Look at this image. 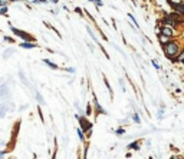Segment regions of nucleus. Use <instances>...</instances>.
Returning a JSON list of instances; mask_svg holds the SVG:
<instances>
[{"label":"nucleus","instance_id":"obj_6","mask_svg":"<svg viewBox=\"0 0 184 159\" xmlns=\"http://www.w3.org/2000/svg\"><path fill=\"white\" fill-rule=\"evenodd\" d=\"M158 42H160V45L164 48L167 43L171 42V37L170 36H166V34H163V33H158Z\"/></svg>","mask_w":184,"mask_h":159},{"label":"nucleus","instance_id":"obj_25","mask_svg":"<svg viewBox=\"0 0 184 159\" xmlns=\"http://www.w3.org/2000/svg\"><path fill=\"white\" fill-rule=\"evenodd\" d=\"M68 72H71V73H73V72H75V69H73V67H69V69H68Z\"/></svg>","mask_w":184,"mask_h":159},{"label":"nucleus","instance_id":"obj_17","mask_svg":"<svg viewBox=\"0 0 184 159\" xmlns=\"http://www.w3.org/2000/svg\"><path fill=\"white\" fill-rule=\"evenodd\" d=\"M36 97H38V100H39V103H43V97L40 96V93H36Z\"/></svg>","mask_w":184,"mask_h":159},{"label":"nucleus","instance_id":"obj_12","mask_svg":"<svg viewBox=\"0 0 184 159\" xmlns=\"http://www.w3.org/2000/svg\"><path fill=\"white\" fill-rule=\"evenodd\" d=\"M85 130L81 127V129H78V136H79V139H81V142H85V133H84Z\"/></svg>","mask_w":184,"mask_h":159},{"label":"nucleus","instance_id":"obj_16","mask_svg":"<svg viewBox=\"0 0 184 159\" xmlns=\"http://www.w3.org/2000/svg\"><path fill=\"white\" fill-rule=\"evenodd\" d=\"M91 113H92V108H91V105L88 103V106H86V115H88V116H89Z\"/></svg>","mask_w":184,"mask_h":159},{"label":"nucleus","instance_id":"obj_2","mask_svg":"<svg viewBox=\"0 0 184 159\" xmlns=\"http://www.w3.org/2000/svg\"><path fill=\"white\" fill-rule=\"evenodd\" d=\"M76 119H78V122H79L81 127L86 132V135H88V136L92 135V123H91V122H88L85 118H81L79 115H76Z\"/></svg>","mask_w":184,"mask_h":159},{"label":"nucleus","instance_id":"obj_14","mask_svg":"<svg viewBox=\"0 0 184 159\" xmlns=\"http://www.w3.org/2000/svg\"><path fill=\"white\" fill-rule=\"evenodd\" d=\"M115 133H117V135H124V133H125V129H124V127H120V129L115 130Z\"/></svg>","mask_w":184,"mask_h":159},{"label":"nucleus","instance_id":"obj_11","mask_svg":"<svg viewBox=\"0 0 184 159\" xmlns=\"http://www.w3.org/2000/svg\"><path fill=\"white\" fill-rule=\"evenodd\" d=\"M184 62V49L180 52V55L177 56V60H176V63H183Z\"/></svg>","mask_w":184,"mask_h":159},{"label":"nucleus","instance_id":"obj_10","mask_svg":"<svg viewBox=\"0 0 184 159\" xmlns=\"http://www.w3.org/2000/svg\"><path fill=\"white\" fill-rule=\"evenodd\" d=\"M43 62H45V64H48V66H50L52 69H59V66H58V64H55V63H53V62H52V60H49V59H45Z\"/></svg>","mask_w":184,"mask_h":159},{"label":"nucleus","instance_id":"obj_26","mask_svg":"<svg viewBox=\"0 0 184 159\" xmlns=\"http://www.w3.org/2000/svg\"><path fill=\"white\" fill-rule=\"evenodd\" d=\"M50 1H52V3H58L59 0H50Z\"/></svg>","mask_w":184,"mask_h":159},{"label":"nucleus","instance_id":"obj_18","mask_svg":"<svg viewBox=\"0 0 184 159\" xmlns=\"http://www.w3.org/2000/svg\"><path fill=\"white\" fill-rule=\"evenodd\" d=\"M4 40H6L7 43H13V42H15V39H12V37H7V36H4Z\"/></svg>","mask_w":184,"mask_h":159},{"label":"nucleus","instance_id":"obj_7","mask_svg":"<svg viewBox=\"0 0 184 159\" xmlns=\"http://www.w3.org/2000/svg\"><path fill=\"white\" fill-rule=\"evenodd\" d=\"M171 9L176 10V12H178L180 15H184V1H180V3H174V4H171Z\"/></svg>","mask_w":184,"mask_h":159},{"label":"nucleus","instance_id":"obj_1","mask_svg":"<svg viewBox=\"0 0 184 159\" xmlns=\"http://www.w3.org/2000/svg\"><path fill=\"white\" fill-rule=\"evenodd\" d=\"M163 49H164V55H166V57H167L168 60H171V62L176 63L177 56L180 55V52H181V49H180V46H178V43H177L176 40H171V42L167 43Z\"/></svg>","mask_w":184,"mask_h":159},{"label":"nucleus","instance_id":"obj_13","mask_svg":"<svg viewBox=\"0 0 184 159\" xmlns=\"http://www.w3.org/2000/svg\"><path fill=\"white\" fill-rule=\"evenodd\" d=\"M128 149H140V145H138V142H132V143H129L128 145Z\"/></svg>","mask_w":184,"mask_h":159},{"label":"nucleus","instance_id":"obj_3","mask_svg":"<svg viewBox=\"0 0 184 159\" xmlns=\"http://www.w3.org/2000/svg\"><path fill=\"white\" fill-rule=\"evenodd\" d=\"M10 30L15 33L16 36H19V37H22V39L24 40V42H33L35 40V37H33L32 34H29V33L23 32V30H19V29H16V27H13V26H10Z\"/></svg>","mask_w":184,"mask_h":159},{"label":"nucleus","instance_id":"obj_5","mask_svg":"<svg viewBox=\"0 0 184 159\" xmlns=\"http://www.w3.org/2000/svg\"><path fill=\"white\" fill-rule=\"evenodd\" d=\"M160 33L166 34V36H170V37H173V36L176 34V30H174V27L164 24V26H161V27H160Z\"/></svg>","mask_w":184,"mask_h":159},{"label":"nucleus","instance_id":"obj_23","mask_svg":"<svg viewBox=\"0 0 184 159\" xmlns=\"http://www.w3.org/2000/svg\"><path fill=\"white\" fill-rule=\"evenodd\" d=\"M0 6H7V1H6V0H1V1H0Z\"/></svg>","mask_w":184,"mask_h":159},{"label":"nucleus","instance_id":"obj_8","mask_svg":"<svg viewBox=\"0 0 184 159\" xmlns=\"http://www.w3.org/2000/svg\"><path fill=\"white\" fill-rule=\"evenodd\" d=\"M20 48H24V49H33L36 48V43H32V42H22L20 43Z\"/></svg>","mask_w":184,"mask_h":159},{"label":"nucleus","instance_id":"obj_19","mask_svg":"<svg viewBox=\"0 0 184 159\" xmlns=\"http://www.w3.org/2000/svg\"><path fill=\"white\" fill-rule=\"evenodd\" d=\"M128 16H129V19H131V20H132V22L135 23V26H138V22H137V20H135V17L132 16V15H128Z\"/></svg>","mask_w":184,"mask_h":159},{"label":"nucleus","instance_id":"obj_22","mask_svg":"<svg viewBox=\"0 0 184 159\" xmlns=\"http://www.w3.org/2000/svg\"><path fill=\"white\" fill-rule=\"evenodd\" d=\"M75 12H76V13H79L81 16H82V9H81V7H76V9H75Z\"/></svg>","mask_w":184,"mask_h":159},{"label":"nucleus","instance_id":"obj_20","mask_svg":"<svg viewBox=\"0 0 184 159\" xmlns=\"http://www.w3.org/2000/svg\"><path fill=\"white\" fill-rule=\"evenodd\" d=\"M134 122H135V123H140V116H138V115H134Z\"/></svg>","mask_w":184,"mask_h":159},{"label":"nucleus","instance_id":"obj_4","mask_svg":"<svg viewBox=\"0 0 184 159\" xmlns=\"http://www.w3.org/2000/svg\"><path fill=\"white\" fill-rule=\"evenodd\" d=\"M163 24H167V26H171V27L176 29V27H178V26L181 24V22L174 19V17H171L170 15H166V16L163 17Z\"/></svg>","mask_w":184,"mask_h":159},{"label":"nucleus","instance_id":"obj_21","mask_svg":"<svg viewBox=\"0 0 184 159\" xmlns=\"http://www.w3.org/2000/svg\"><path fill=\"white\" fill-rule=\"evenodd\" d=\"M152 64H154V67H155V69H158V70H160V69H161L160 66H158V63H157V62H155V60H154V62H152Z\"/></svg>","mask_w":184,"mask_h":159},{"label":"nucleus","instance_id":"obj_9","mask_svg":"<svg viewBox=\"0 0 184 159\" xmlns=\"http://www.w3.org/2000/svg\"><path fill=\"white\" fill-rule=\"evenodd\" d=\"M94 105H95V112L96 113H106V112L104 111V109H102V108H101V105L98 103V100H96V97H94Z\"/></svg>","mask_w":184,"mask_h":159},{"label":"nucleus","instance_id":"obj_24","mask_svg":"<svg viewBox=\"0 0 184 159\" xmlns=\"http://www.w3.org/2000/svg\"><path fill=\"white\" fill-rule=\"evenodd\" d=\"M33 3H46V0H33Z\"/></svg>","mask_w":184,"mask_h":159},{"label":"nucleus","instance_id":"obj_15","mask_svg":"<svg viewBox=\"0 0 184 159\" xmlns=\"http://www.w3.org/2000/svg\"><path fill=\"white\" fill-rule=\"evenodd\" d=\"M0 13H1V15H6V13H7V6H1V9H0Z\"/></svg>","mask_w":184,"mask_h":159},{"label":"nucleus","instance_id":"obj_27","mask_svg":"<svg viewBox=\"0 0 184 159\" xmlns=\"http://www.w3.org/2000/svg\"><path fill=\"white\" fill-rule=\"evenodd\" d=\"M183 63H184V62H183Z\"/></svg>","mask_w":184,"mask_h":159}]
</instances>
